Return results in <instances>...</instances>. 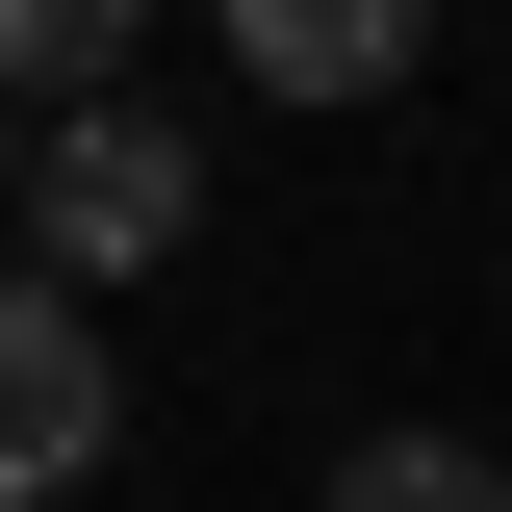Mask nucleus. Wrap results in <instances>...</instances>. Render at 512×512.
Wrapping results in <instances>:
<instances>
[{
	"mask_svg": "<svg viewBox=\"0 0 512 512\" xmlns=\"http://www.w3.org/2000/svg\"><path fill=\"white\" fill-rule=\"evenodd\" d=\"M154 0H0V103H103Z\"/></svg>",
	"mask_w": 512,
	"mask_h": 512,
	"instance_id": "nucleus-4",
	"label": "nucleus"
},
{
	"mask_svg": "<svg viewBox=\"0 0 512 512\" xmlns=\"http://www.w3.org/2000/svg\"><path fill=\"white\" fill-rule=\"evenodd\" d=\"M103 436H128V384H103V308L0 256V512H52V487H103Z\"/></svg>",
	"mask_w": 512,
	"mask_h": 512,
	"instance_id": "nucleus-2",
	"label": "nucleus"
},
{
	"mask_svg": "<svg viewBox=\"0 0 512 512\" xmlns=\"http://www.w3.org/2000/svg\"><path fill=\"white\" fill-rule=\"evenodd\" d=\"M308 512H512V461H487V436H359Z\"/></svg>",
	"mask_w": 512,
	"mask_h": 512,
	"instance_id": "nucleus-5",
	"label": "nucleus"
},
{
	"mask_svg": "<svg viewBox=\"0 0 512 512\" xmlns=\"http://www.w3.org/2000/svg\"><path fill=\"white\" fill-rule=\"evenodd\" d=\"M0 231H26V282H77V308H103V282H154V256L205 231V154L154 103H26V180H0Z\"/></svg>",
	"mask_w": 512,
	"mask_h": 512,
	"instance_id": "nucleus-1",
	"label": "nucleus"
},
{
	"mask_svg": "<svg viewBox=\"0 0 512 512\" xmlns=\"http://www.w3.org/2000/svg\"><path fill=\"white\" fill-rule=\"evenodd\" d=\"M0 180H26V103H0Z\"/></svg>",
	"mask_w": 512,
	"mask_h": 512,
	"instance_id": "nucleus-6",
	"label": "nucleus"
},
{
	"mask_svg": "<svg viewBox=\"0 0 512 512\" xmlns=\"http://www.w3.org/2000/svg\"><path fill=\"white\" fill-rule=\"evenodd\" d=\"M410 52H436V0H231V77L256 103H384Z\"/></svg>",
	"mask_w": 512,
	"mask_h": 512,
	"instance_id": "nucleus-3",
	"label": "nucleus"
}]
</instances>
